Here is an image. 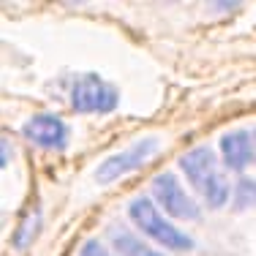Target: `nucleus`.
Masks as SVG:
<instances>
[{"mask_svg": "<svg viewBox=\"0 0 256 256\" xmlns=\"http://www.w3.org/2000/svg\"><path fill=\"white\" fill-rule=\"evenodd\" d=\"M180 169L186 172L188 182L194 186V191L204 199L210 207H224L229 202L232 191L226 174L218 166V158L210 148H194L180 158Z\"/></svg>", "mask_w": 256, "mask_h": 256, "instance_id": "obj_1", "label": "nucleus"}, {"mask_svg": "<svg viewBox=\"0 0 256 256\" xmlns=\"http://www.w3.org/2000/svg\"><path fill=\"white\" fill-rule=\"evenodd\" d=\"M128 216H131V221L136 224L150 240L161 242L164 248H172V251H188V248H194L191 237H188L186 232H180L172 221H166V218L161 216V210L150 202V196L134 199L131 207H128Z\"/></svg>", "mask_w": 256, "mask_h": 256, "instance_id": "obj_2", "label": "nucleus"}, {"mask_svg": "<svg viewBox=\"0 0 256 256\" xmlns=\"http://www.w3.org/2000/svg\"><path fill=\"white\" fill-rule=\"evenodd\" d=\"M118 88L96 74H84L71 84V106L88 114H106L118 109Z\"/></svg>", "mask_w": 256, "mask_h": 256, "instance_id": "obj_3", "label": "nucleus"}, {"mask_svg": "<svg viewBox=\"0 0 256 256\" xmlns=\"http://www.w3.org/2000/svg\"><path fill=\"white\" fill-rule=\"evenodd\" d=\"M156 150H158V139L156 136L139 139L136 144H131V148L120 150V153L109 156L106 161L96 169V180H98L101 186H106V182H114V180L126 178V174L136 172V169L142 166L148 158H153Z\"/></svg>", "mask_w": 256, "mask_h": 256, "instance_id": "obj_4", "label": "nucleus"}, {"mask_svg": "<svg viewBox=\"0 0 256 256\" xmlns=\"http://www.w3.org/2000/svg\"><path fill=\"white\" fill-rule=\"evenodd\" d=\"M153 196L172 218L191 221V218L199 216L196 202L186 194V188L180 186L178 174H172V172H164V174H158V178L153 180Z\"/></svg>", "mask_w": 256, "mask_h": 256, "instance_id": "obj_5", "label": "nucleus"}, {"mask_svg": "<svg viewBox=\"0 0 256 256\" xmlns=\"http://www.w3.org/2000/svg\"><path fill=\"white\" fill-rule=\"evenodd\" d=\"M22 134L36 148H44V150H63L68 144V126L60 118H54V114H36V118H30L25 128H22Z\"/></svg>", "mask_w": 256, "mask_h": 256, "instance_id": "obj_6", "label": "nucleus"}, {"mask_svg": "<svg viewBox=\"0 0 256 256\" xmlns=\"http://www.w3.org/2000/svg\"><path fill=\"white\" fill-rule=\"evenodd\" d=\"M221 156L232 172H242L256 158L254 136L248 131H229L221 136Z\"/></svg>", "mask_w": 256, "mask_h": 256, "instance_id": "obj_7", "label": "nucleus"}, {"mask_svg": "<svg viewBox=\"0 0 256 256\" xmlns=\"http://www.w3.org/2000/svg\"><path fill=\"white\" fill-rule=\"evenodd\" d=\"M112 246L118 248L120 256H164V254L153 251L150 246H144L142 240H136L134 234H126V232H114Z\"/></svg>", "mask_w": 256, "mask_h": 256, "instance_id": "obj_8", "label": "nucleus"}, {"mask_svg": "<svg viewBox=\"0 0 256 256\" xmlns=\"http://www.w3.org/2000/svg\"><path fill=\"white\" fill-rule=\"evenodd\" d=\"M256 204V180H240L234 191V207H254Z\"/></svg>", "mask_w": 256, "mask_h": 256, "instance_id": "obj_9", "label": "nucleus"}, {"mask_svg": "<svg viewBox=\"0 0 256 256\" xmlns=\"http://www.w3.org/2000/svg\"><path fill=\"white\" fill-rule=\"evenodd\" d=\"M82 256H109V254H106V248H104L98 240H90V242H84Z\"/></svg>", "mask_w": 256, "mask_h": 256, "instance_id": "obj_10", "label": "nucleus"}, {"mask_svg": "<svg viewBox=\"0 0 256 256\" xmlns=\"http://www.w3.org/2000/svg\"><path fill=\"white\" fill-rule=\"evenodd\" d=\"M254 148H256V131H254Z\"/></svg>", "mask_w": 256, "mask_h": 256, "instance_id": "obj_11", "label": "nucleus"}]
</instances>
